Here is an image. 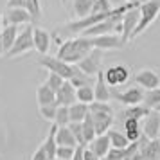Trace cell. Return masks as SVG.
<instances>
[{"label": "cell", "instance_id": "1", "mask_svg": "<svg viewBox=\"0 0 160 160\" xmlns=\"http://www.w3.org/2000/svg\"><path fill=\"white\" fill-rule=\"evenodd\" d=\"M92 49H94V47L90 43V38L79 36V38H72V40L63 42V43L59 45L56 56H58L59 59L67 61V63H70V65H78Z\"/></svg>", "mask_w": 160, "mask_h": 160}, {"label": "cell", "instance_id": "40", "mask_svg": "<svg viewBox=\"0 0 160 160\" xmlns=\"http://www.w3.org/2000/svg\"><path fill=\"white\" fill-rule=\"evenodd\" d=\"M83 149H85L83 146H78V148L74 149V157L70 160H83Z\"/></svg>", "mask_w": 160, "mask_h": 160}, {"label": "cell", "instance_id": "20", "mask_svg": "<svg viewBox=\"0 0 160 160\" xmlns=\"http://www.w3.org/2000/svg\"><path fill=\"white\" fill-rule=\"evenodd\" d=\"M124 135L128 137L130 142H135L142 137V130H140V121L137 119H124Z\"/></svg>", "mask_w": 160, "mask_h": 160}, {"label": "cell", "instance_id": "22", "mask_svg": "<svg viewBox=\"0 0 160 160\" xmlns=\"http://www.w3.org/2000/svg\"><path fill=\"white\" fill-rule=\"evenodd\" d=\"M56 142H58V146L78 148V142H76V138H74L68 126H58V130H56Z\"/></svg>", "mask_w": 160, "mask_h": 160}, {"label": "cell", "instance_id": "5", "mask_svg": "<svg viewBox=\"0 0 160 160\" xmlns=\"http://www.w3.org/2000/svg\"><path fill=\"white\" fill-rule=\"evenodd\" d=\"M38 65L43 67L45 70H49L52 74L61 76L63 79H70L72 78V72H74V65L67 63L63 59H59L58 56H49V54H45V56H42V58L38 59Z\"/></svg>", "mask_w": 160, "mask_h": 160}, {"label": "cell", "instance_id": "12", "mask_svg": "<svg viewBox=\"0 0 160 160\" xmlns=\"http://www.w3.org/2000/svg\"><path fill=\"white\" fill-rule=\"evenodd\" d=\"M32 20V16L27 9L23 8H8V11L4 13V25H27Z\"/></svg>", "mask_w": 160, "mask_h": 160}, {"label": "cell", "instance_id": "2", "mask_svg": "<svg viewBox=\"0 0 160 160\" xmlns=\"http://www.w3.org/2000/svg\"><path fill=\"white\" fill-rule=\"evenodd\" d=\"M90 115L94 121V128H95V135H102L112 128V124L115 121V112L110 106L108 102H90L88 104Z\"/></svg>", "mask_w": 160, "mask_h": 160}, {"label": "cell", "instance_id": "14", "mask_svg": "<svg viewBox=\"0 0 160 160\" xmlns=\"http://www.w3.org/2000/svg\"><path fill=\"white\" fill-rule=\"evenodd\" d=\"M74 102H78L76 87L67 79L65 83L61 85V88L56 92V104H58V106H72Z\"/></svg>", "mask_w": 160, "mask_h": 160}, {"label": "cell", "instance_id": "11", "mask_svg": "<svg viewBox=\"0 0 160 160\" xmlns=\"http://www.w3.org/2000/svg\"><path fill=\"white\" fill-rule=\"evenodd\" d=\"M135 83L142 90H153V88L160 87V76L151 68H142L135 74Z\"/></svg>", "mask_w": 160, "mask_h": 160}, {"label": "cell", "instance_id": "23", "mask_svg": "<svg viewBox=\"0 0 160 160\" xmlns=\"http://www.w3.org/2000/svg\"><path fill=\"white\" fill-rule=\"evenodd\" d=\"M88 104L85 102H74L72 106H68V117H70V122H83L85 117L88 115Z\"/></svg>", "mask_w": 160, "mask_h": 160}, {"label": "cell", "instance_id": "8", "mask_svg": "<svg viewBox=\"0 0 160 160\" xmlns=\"http://www.w3.org/2000/svg\"><path fill=\"white\" fill-rule=\"evenodd\" d=\"M142 130V137H146L148 140L158 137V130H160V113L157 110H151L148 115L144 117V122L140 124Z\"/></svg>", "mask_w": 160, "mask_h": 160}, {"label": "cell", "instance_id": "9", "mask_svg": "<svg viewBox=\"0 0 160 160\" xmlns=\"http://www.w3.org/2000/svg\"><path fill=\"white\" fill-rule=\"evenodd\" d=\"M104 81L108 87H121L126 81L130 79V70L124 65H117V67H110L104 70Z\"/></svg>", "mask_w": 160, "mask_h": 160}, {"label": "cell", "instance_id": "48", "mask_svg": "<svg viewBox=\"0 0 160 160\" xmlns=\"http://www.w3.org/2000/svg\"><path fill=\"white\" fill-rule=\"evenodd\" d=\"M158 160H160V157H158Z\"/></svg>", "mask_w": 160, "mask_h": 160}, {"label": "cell", "instance_id": "35", "mask_svg": "<svg viewBox=\"0 0 160 160\" xmlns=\"http://www.w3.org/2000/svg\"><path fill=\"white\" fill-rule=\"evenodd\" d=\"M25 9L31 13L32 20H36L42 16V6H40V0H25Z\"/></svg>", "mask_w": 160, "mask_h": 160}, {"label": "cell", "instance_id": "24", "mask_svg": "<svg viewBox=\"0 0 160 160\" xmlns=\"http://www.w3.org/2000/svg\"><path fill=\"white\" fill-rule=\"evenodd\" d=\"M36 101L40 106H45V104H52V102H56V92L51 90V88L47 87V85H40L36 88Z\"/></svg>", "mask_w": 160, "mask_h": 160}, {"label": "cell", "instance_id": "34", "mask_svg": "<svg viewBox=\"0 0 160 160\" xmlns=\"http://www.w3.org/2000/svg\"><path fill=\"white\" fill-rule=\"evenodd\" d=\"M67 79H63L61 76H58V74H52L49 72V76H47V79H45V85L51 88V90H54V92H58L59 88H61V85L65 83Z\"/></svg>", "mask_w": 160, "mask_h": 160}, {"label": "cell", "instance_id": "31", "mask_svg": "<svg viewBox=\"0 0 160 160\" xmlns=\"http://www.w3.org/2000/svg\"><path fill=\"white\" fill-rule=\"evenodd\" d=\"M56 112H58V104H56V102L40 106V115H42V119L51 121V122H54V119H56Z\"/></svg>", "mask_w": 160, "mask_h": 160}, {"label": "cell", "instance_id": "25", "mask_svg": "<svg viewBox=\"0 0 160 160\" xmlns=\"http://www.w3.org/2000/svg\"><path fill=\"white\" fill-rule=\"evenodd\" d=\"M70 83H72L76 88H79V87H83V85H92L95 81V78H90L88 74H85L83 70H81L78 65H74V72H72V78H70Z\"/></svg>", "mask_w": 160, "mask_h": 160}, {"label": "cell", "instance_id": "26", "mask_svg": "<svg viewBox=\"0 0 160 160\" xmlns=\"http://www.w3.org/2000/svg\"><path fill=\"white\" fill-rule=\"evenodd\" d=\"M92 6H94V0H74L72 2V9L76 18H85L92 13Z\"/></svg>", "mask_w": 160, "mask_h": 160}, {"label": "cell", "instance_id": "4", "mask_svg": "<svg viewBox=\"0 0 160 160\" xmlns=\"http://www.w3.org/2000/svg\"><path fill=\"white\" fill-rule=\"evenodd\" d=\"M32 25H25L22 31H18V36H16L15 43L13 47L9 49L4 56H8V58H18V56H23V54H27L34 49V43H32Z\"/></svg>", "mask_w": 160, "mask_h": 160}, {"label": "cell", "instance_id": "44", "mask_svg": "<svg viewBox=\"0 0 160 160\" xmlns=\"http://www.w3.org/2000/svg\"><path fill=\"white\" fill-rule=\"evenodd\" d=\"M126 2H138V0H126Z\"/></svg>", "mask_w": 160, "mask_h": 160}, {"label": "cell", "instance_id": "46", "mask_svg": "<svg viewBox=\"0 0 160 160\" xmlns=\"http://www.w3.org/2000/svg\"><path fill=\"white\" fill-rule=\"evenodd\" d=\"M52 160H61V158H52Z\"/></svg>", "mask_w": 160, "mask_h": 160}, {"label": "cell", "instance_id": "32", "mask_svg": "<svg viewBox=\"0 0 160 160\" xmlns=\"http://www.w3.org/2000/svg\"><path fill=\"white\" fill-rule=\"evenodd\" d=\"M54 124H56V126H68V124H70V117H68V106H58V112H56Z\"/></svg>", "mask_w": 160, "mask_h": 160}, {"label": "cell", "instance_id": "7", "mask_svg": "<svg viewBox=\"0 0 160 160\" xmlns=\"http://www.w3.org/2000/svg\"><path fill=\"white\" fill-rule=\"evenodd\" d=\"M90 43L94 49L99 51H113V49H122L124 40L121 38V34L117 32H110V34H101V36H92L90 38Z\"/></svg>", "mask_w": 160, "mask_h": 160}, {"label": "cell", "instance_id": "17", "mask_svg": "<svg viewBox=\"0 0 160 160\" xmlns=\"http://www.w3.org/2000/svg\"><path fill=\"white\" fill-rule=\"evenodd\" d=\"M94 95H95V101L97 102H108L110 99H112V92H110V87L106 85V81H104V74H102V70L95 76Z\"/></svg>", "mask_w": 160, "mask_h": 160}, {"label": "cell", "instance_id": "30", "mask_svg": "<svg viewBox=\"0 0 160 160\" xmlns=\"http://www.w3.org/2000/svg\"><path fill=\"white\" fill-rule=\"evenodd\" d=\"M81 124H83V137H85V142H87V146H88L95 138V128H94V121H92L90 112H88V115L85 117V121Z\"/></svg>", "mask_w": 160, "mask_h": 160}, {"label": "cell", "instance_id": "21", "mask_svg": "<svg viewBox=\"0 0 160 160\" xmlns=\"http://www.w3.org/2000/svg\"><path fill=\"white\" fill-rule=\"evenodd\" d=\"M56 130H58V126L56 124H52L51 130H49V135H47V138L43 140V144H42V148H43V151L47 153V157L49 158H56V149H58V142H56Z\"/></svg>", "mask_w": 160, "mask_h": 160}, {"label": "cell", "instance_id": "39", "mask_svg": "<svg viewBox=\"0 0 160 160\" xmlns=\"http://www.w3.org/2000/svg\"><path fill=\"white\" fill-rule=\"evenodd\" d=\"M8 8H23L25 9V0H8Z\"/></svg>", "mask_w": 160, "mask_h": 160}, {"label": "cell", "instance_id": "15", "mask_svg": "<svg viewBox=\"0 0 160 160\" xmlns=\"http://www.w3.org/2000/svg\"><path fill=\"white\" fill-rule=\"evenodd\" d=\"M32 43H34V51H38L42 56H45L49 49H51V34L49 31L42 29V27H34L32 29Z\"/></svg>", "mask_w": 160, "mask_h": 160}, {"label": "cell", "instance_id": "10", "mask_svg": "<svg viewBox=\"0 0 160 160\" xmlns=\"http://www.w3.org/2000/svg\"><path fill=\"white\" fill-rule=\"evenodd\" d=\"M144 94H146V90H142L140 87H130V88H126L124 92H117L112 97H115L117 101L122 102L124 106H131V104H142Z\"/></svg>", "mask_w": 160, "mask_h": 160}, {"label": "cell", "instance_id": "36", "mask_svg": "<svg viewBox=\"0 0 160 160\" xmlns=\"http://www.w3.org/2000/svg\"><path fill=\"white\" fill-rule=\"evenodd\" d=\"M112 4L110 0H94V6H92V13L90 15H97V13H108L112 11Z\"/></svg>", "mask_w": 160, "mask_h": 160}, {"label": "cell", "instance_id": "27", "mask_svg": "<svg viewBox=\"0 0 160 160\" xmlns=\"http://www.w3.org/2000/svg\"><path fill=\"white\" fill-rule=\"evenodd\" d=\"M106 135H108V138H110V146L112 148H126V146L130 144V140H128V137L124 135L122 131H117V130H112L110 128L108 131H106Z\"/></svg>", "mask_w": 160, "mask_h": 160}, {"label": "cell", "instance_id": "3", "mask_svg": "<svg viewBox=\"0 0 160 160\" xmlns=\"http://www.w3.org/2000/svg\"><path fill=\"white\" fill-rule=\"evenodd\" d=\"M158 15H160V0H148V2L138 4V22L137 27L131 32V38H137L138 34H142L157 20Z\"/></svg>", "mask_w": 160, "mask_h": 160}, {"label": "cell", "instance_id": "28", "mask_svg": "<svg viewBox=\"0 0 160 160\" xmlns=\"http://www.w3.org/2000/svg\"><path fill=\"white\" fill-rule=\"evenodd\" d=\"M76 97H78V102H85V104L94 102L95 101L94 85H83V87L76 88Z\"/></svg>", "mask_w": 160, "mask_h": 160}, {"label": "cell", "instance_id": "19", "mask_svg": "<svg viewBox=\"0 0 160 160\" xmlns=\"http://www.w3.org/2000/svg\"><path fill=\"white\" fill-rule=\"evenodd\" d=\"M149 112H151V110L148 108V106H144V104H131V106H126V108L122 110L121 117H122V121L124 119H137V121H142Z\"/></svg>", "mask_w": 160, "mask_h": 160}, {"label": "cell", "instance_id": "38", "mask_svg": "<svg viewBox=\"0 0 160 160\" xmlns=\"http://www.w3.org/2000/svg\"><path fill=\"white\" fill-rule=\"evenodd\" d=\"M31 160H51V158L47 157V153L43 151V148L40 146V148H38L36 151L32 153V157H31Z\"/></svg>", "mask_w": 160, "mask_h": 160}, {"label": "cell", "instance_id": "37", "mask_svg": "<svg viewBox=\"0 0 160 160\" xmlns=\"http://www.w3.org/2000/svg\"><path fill=\"white\" fill-rule=\"evenodd\" d=\"M74 149H76V148H68V146H58V149H56V158L70 160V158L74 157Z\"/></svg>", "mask_w": 160, "mask_h": 160}, {"label": "cell", "instance_id": "41", "mask_svg": "<svg viewBox=\"0 0 160 160\" xmlns=\"http://www.w3.org/2000/svg\"><path fill=\"white\" fill-rule=\"evenodd\" d=\"M2 27H4V13L0 11V29H2Z\"/></svg>", "mask_w": 160, "mask_h": 160}, {"label": "cell", "instance_id": "6", "mask_svg": "<svg viewBox=\"0 0 160 160\" xmlns=\"http://www.w3.org/2000/svg\"><path fill=\"white\" fill-rule=\"evenodd\" d=\"M78 67H79L85 74H88L90 78H95V76L102 70V51L92 49V51L78 63Z\"/></svg>", "mask_w": 160, "mask_h": 160}, {"label": "cell", "instance_id": "42", "mask_svg": "<svg viewBox=\"0 0 160 160\" xmlns=\"http://www.w3.org/2000/svg\"><path fill=\"white\" fill-rule=\"evenodd\" d=\"M0 56H4V47H2V32H0Z\"/></svg>", "mask_w": 160, "mask_h": 160}, {"label": "cell", "instance_id": "13", "mask_svg": "<svg viewBox=\"0 0 160 160\" xmlns=\"http://www.w3.org/2000/svg\"><path fill=\"white\" fill-rule=\"evenodd\" d=\"M137 22H138V6H135V8L128 9V11L122 15V20H121V23H122L121 38L124 40V43L131 40V32H133V29L137 27Z\"/></svg>", "mask_w": 160, "mask_h": 160}, {"label": "cell", "instance_id": "45", "mask_svg": "<svg viewBox=\"0 0 160 160\" xmlns=\"http://www.w3.org/2000/svg\"><path fill=\"white\" fill-rule=\"evenodd\" d=\"M138 2H140V4H142V2H148V0H138Z\"/></svg>", "mask_w": 160, "mask_h": 160}, {"label": "cell", "instance_id": "18", "mask_svg": "<svg viewBox=\"0 0 160 160\" xmlns=\"http://www.w3.org/2000/svg\"><path fill=\"white\" fill-rule=\"evenodd\" d=\"M18 25H11V23H8V25H4L2 27V47H4V54L13 47V43H15L16 36H18Z\"/></svg>", "mask_w": 160, "mask_h": 160}, {"label": "cell", "instance_id": "33", "mask_svg": "<svg viewBox=\"0 0 160 160\" xmlns=\"http://www.w3.org/2000/svg\"><path fill=\"white\" fill-rule=\"evenodd\" d=\"M68 128H70V131H72V135H74V138H76L78 146L87 148V142H85V137H83V124L81 122H70Z\"/></svg>", "mask_w": 160, "mask_h": 160}, {"label": "cell", "instance_id": "16", "mask_svg": "<svg viewBox=\"0 0 160 160\" xmlns=\"http://www.w3.org/2000/svg\"><path fill=\"white\" fill-rule=\"evenodd\" d=\"M110 138H108V135L106 133H102V135H95V138L88 144V149L94 153L97 158H104L106 155H108V151H110Z\"/></svg>", "mask_w": 160, "mask_h": 160}, {"label": "cell", "instance_id": "29", "mask_svg": "<svg viewBox=\"0 0 160 160\" xmlns=\"http://www.w3.org/2000/svg\"><path fill=\"white\" fill-rule=\"evenodd\" d=\"M142 104H144V106H148L149 110L158 108V106H160V87L153 88V90H146Z\"/></svg>", "mask_w": 160, "mask_h": 160}, {"label": "cell", "instance_id": "43", "mask_svg": "<svg viewBox=\"0 0 160 160\" xmlns=\"http://www.w3.org/2000/svg\"><path fill=\"white\" fill-rule=\"evenodd\" d=\"M157 140H158V142H160V130H158V137H157Z\"/></svg>", "mask_w": 160, "mask_h": 160}, {"label": "cell", "instance_id": "47", "mask_svg": "<svg viewBox=\"0 0 160 160\" xmlns=\"http://www.w3.org/2000/svg\"><path fill=\"white\" fill-rule=\"evenodd\" d=\"M61 2H67V0H61Z\"/></svg>", "mask_w": 160, "mask_h": 160}]
</instances>
